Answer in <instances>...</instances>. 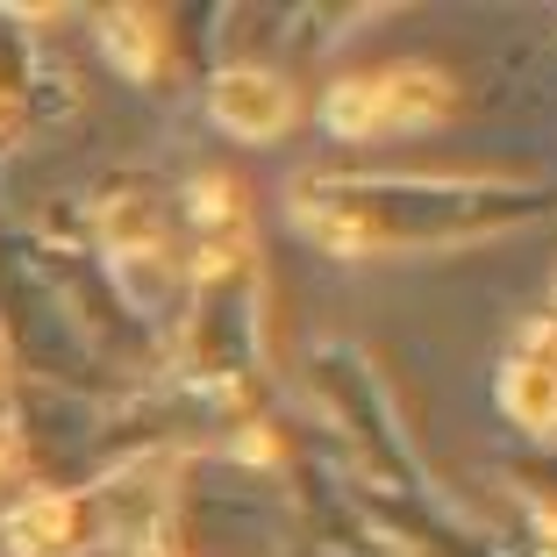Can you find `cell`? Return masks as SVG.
Masks as SVG:
<instances>
[{
	"label": "cell",
	"instance_id": "9c48e42d",
	"mask_svg": "<svg viewBox=\"0 0 557 557\" xmlns=\"http://www.w3.org/2000/svg\"><path fill=\"white\" fill-rule=\"evenodd\" d=\"M550 314H557V278H550Z\"/></svg>",
	"mask_w": 557,
	"mask_h": 557
},
{
	"label": "cell",
	"instance_id": "8992f818",
	"mask_svg": "<svg viewBox=\"0 0 557 557\" xmlns=\"http://www.w3.org/2000/svg\"><path fill=\"white\" fill-rule=\"evenodd\" d=\"M100 44H108V58H115L129 79H150L158 58H164V29L144 8H108V15H100Z\"/></svg>",
	"mask_w": 557,
	"mask_h": 557
},
{
	"label": "cell",
	"instance_id": "6da1fadb",
	"mask_svg": "<svg viewBox=\"0 0 557 557\" xmlns=\"http://www.w3.org/2000/svg\"><path fill=\"white\" fill-rule=\"evenodd\" d=\"M208 108L230 136L272 144V136H286V122H294V86L278 79V72H264V65H230V72H214Z\"/></svg>",
	"mask_w": 557,
	"mask_h": 557
},
{
	"label": "cell",
	"instance_id": "277c9868",
	"mask_svg": "<svg viewBox=\"0 0 557 557\" xmlns=\"http://www.w3.org/2000/svg\"><path fill=\"white\" fill-rule=\"evenodd\" d=\"M8 557H72L86 536L79 522V500H65V493H44V500H29V508L8 515Z\"/></svg>",
	"mask_w": 557,
	"mask_h": 557
},
{
	"label": "cell",
	"instance_id": "52a82bcc",
	"mask_svg": "<svg viewBox=\"0 0 557 557\" xmlns=\"http://www.w3.org/2000/svg\"><path fill=\"white\" fill-rule=\"evenodd\" d=\"M322 115L336 136H350V144H372V136H386V100H379V72H350V79L329 86Z\"/></svg>",
	"mask_w": 557,
	"mask_h": 557
},
{
	"label": "cell",
	"instance_id": "ba28073f",
	"mask_svg": "<svg viewBox=\"0 0 557 557\" xmlns=\"http://www.w3.org/2000/svg\"><path fill=\"white\" fill-rule=\"evenodd\" d=\"M536 557H557V508H536Z\"/></svg>",
	"mask_w": 557,
	"mask_h": 557
},
{
	"label": "cell",
	"instance_id": "5b68a950",
	"mask_svg": "<svg viewBox=\"0 0 557 557\" xmlns=\"http://www.w3.org/2000/svg\"><path fill=\"white\" fill-rule=\"evenodd\" d=\"M379 100H386V136L450 115V86H443V72H422V65L379 72Z\"/></svg>",
	"mask_w": 557,
	"mask_h": 557
},
{
	"label": "cell",
	"instance_id": "3957f363",
	"mask_svg": "<svg viewBox=\"0 0 557 557\" xmlns=\"http://www.w3.org/2000/svg\"><path fill=\"white\" fill-rule=\"evenodd\" d=\"M500 408L522 429H557V322L529 329V350L500 364Z\"/></svg>",
	"mask_w": 557,
	"mask_h": 557
},
{
	"label": "cell",
	"instance_id": "7a4b0ae2",
	"mask_svg": "<svg viewBox=\"0 0 557 557\" xmlns=\"http://www.w3.org/2000/svg\"><path fill=\"white\" fill-rule=\"evenodd\" d=\"M286 214H294V230H300V236H314V250H336V258H364V250L379 244L372 208H364V200H350L344 186H314V180H300L294 200H286Z\"/></svg>",
	"mask_w": 557,
	"mask_h": 557
}]
</instances>
